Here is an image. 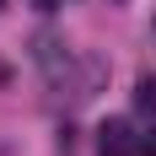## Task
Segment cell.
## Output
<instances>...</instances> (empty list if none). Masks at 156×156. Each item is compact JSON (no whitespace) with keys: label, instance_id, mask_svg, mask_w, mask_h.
Segmentation results:
<instances>
[{"label":"cell","instance_id":"cell-1","mask_svg":"<svg viewBox=\"0 0 156 156\" xmlns=\"http://www.w3.org/2000/svg\"><path fill=\"white\" fill-rule=\"evenodd\" d=\"M135 129H129V119H108V124L97 129V151L102 156H135Z\"/></svg>","mask_w":156,"mask_h":156},{"label":"cell","instance_id":"cell-2","mask_svg":"<svg viewBox=\"0 0 156 156\" xmlns=\"http://www.w3.org/2000/svg\"><path fill=\"white\" fill-rule=\"evenodd\" d=\"M135 108H140V113H156V76H145L140 86H135Z\"/></svg>","mask_w":156,"mask_h":156},{"label":"cell","instance_id":"cell-3","mask_svg":"<svg viewBox=\"0 0 156 156\" xmlns=\"http://www.w3.org/2000/svg\"><path fill=\"white\" fill-rule=\"evenodd\" d=\"M0 5H5V0H0Z\"/></svg>","mask_w":156,"mask_h":156}]
</instances>
